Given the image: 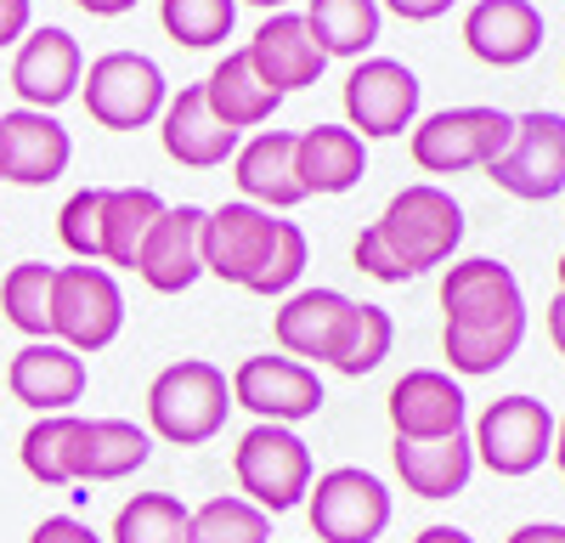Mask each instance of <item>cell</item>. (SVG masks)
<instances>
[{"instance_id": "f35d334b", "label": "cell", "mask_w": 565, "mask_h": 543, "mask_svg": "<svg viewBox=\"0 0 565 543\" xmlns=\"http://www.w3.org/2000/svg\"><path fill=\"white\" fill-rule=\"evenodd\" d=\"M29 543H103V537H97V526L79 521V515H45L29 532Z\"/></svg>"}, {"instance_id": "2e32d148", "label": "cell", "mask_w": 565, "mask_h": 543, "mask_svg": "<svg viewBox=\"0 0 565 543\" xmlns=\"http://www.w3.org/2000/svg\"><path fill=\"white\" fill-rule=\"evenodd\" d=\"M74 159V136L40 108H12L0 114V181L18 188H45L57 181Z\"/></svg>"}, {"instance_id": "52a82bcc", "label": "cell", "mask_w": 565, "mask_h": 543, "mask_svg": "<svg viewBox=\"0 0 565 543\" xmlns=\"http://www.w3.org/2000/svg\"><path fill=\"white\" fill-rule=\"evenodd\" d=\"M79 97H85V114L103 130H141V125H153L164 114L170 91H164V68L153 57L108 52L79 79Z\"/></svg>"}, {"instance_id": "484cf974", "label": "cell", "mask_w": 565, "mask_h": 543, "mask_svg": "<svg viewBox=\"0 0 565 543\" xmlns=\"http://www.w3.org/2000/svg\"><path fill=\"white\" fill-rule=\"evenodd\" d=\"M204 97H210V114H215L226 130H255V125H266V119L277 114V103H282L271 85H260L249 52H226V57L210 68V79H204Z\"/></svg>"}, {"instance_id": "e575fe53", "label": "cell", "mask_w": 565, "mask_h": 543, "mask_svg": "<svg viewBox=\"0 0 565 543\" xmlns=\"http://www.w3.org/2000/svg\"><path fill=\"white\" fill-rule=\"evenodd\" d=\"M159 23L175 45L186 52H204V45H221L238 23V0H159Z\"/></svg>"}, {"instance_id": "d6986e66", "label": "cell", "mask_w": 565, "mask_h": 543, "mask_svg": "<svg viewBox=\"0 0 565 543\" xmlns=\"http://www.w3.org/2000/svg\"><path fill=\"white\" fill-rule=\"evenodd\" d=\"M159 142L186 170H215V164H226L232 153H238V130H226L210 114L204 85H181L159 114Z\"/></svg>"}, {"instance_id": "d4e9b609", "label": "cell", "mask_w": 565, "mask_h": 543, "mask_svg": "<svg viewBox=\"0 0 565 543\" xmlns=\"http://www.w3.org/2000/svg\"><path fill=\"white\" fill-rule=\"evenodd\" d=\"M396 476L418 498H458L476 470V441L469 436H441V441H396L391 447Z\"/></svg>"}, {"instance_id": "ac0fdd59", "label": "cell", "mask_w": 565, "mask_h": 543, "mask_svg": "<svg viewBox=\"0 0 565 543\" xmlns=\"http://www.w3.org/2000/svg\"><path fill=\"white\" fill-rule=\"evenodd\" d=\"M244 52H249L260 85H271L277 97L317 85L322 68H328V57L317 52V40H311V29H306L300 12H271V18L255 29V40L244 45Z\"/></svg>"}, {"instance_id": "7c38bea8", "label": "cell", "mask_w": 565, "mask_h": 543, "mask_svg": "<svg viewBox=\"0 0 565 543\" xmlns=\"http://www.w3.org/2000/svg\"><path fill=\"white\" fill-rule=\"evenodd\" d=\"M204 215L199 204H175L153 221V233L141 238V255H136V278L148 284L153 295H181L204 278Z\"/></svg>"}, {"instance_id": "1f68e13d", "label": "cell", "mask_w": 565, "mask_h": 543, "mask_svg": "<svg viewBox=\"0 0 565 543\" xmlns=\"http://www.w3.org/2000/svg\"><path fill=\"white\" fill-rule=\"evenodd\" d=\"M186 521L193 510L170 492H136L130 504H119L108 543H186Z\"/></svg>"}, {"instance_id": "ba28073f", "label": "cell", "mask_w": 565, "mask_h": 543, "mask_svg": "<svg viewBox=\"0 0 565 543\" xmlns=\"http://www.w3.org/2000/svg\"><path fill=\"white\" fill-rule=\"evenodd\" d=\"M554 453V414L537 396H498L476 425V459L492 476H532Z\"/></svg>"}, {"instance_id": "60d3db41", "label": "cell", "mask_w": 565, "mask_h": 543, "mask_svg": "<svg viewBox=\"0 0 565 543\" xmlns=\"http://www.w3.org/2000/svg\"><path fill=\"white\" fill-rule=\"evenodd\" d=\"M380 7H391V12L407 18V23H430V18L452 12V0H380Z\"/></svg>"}, {"instance_id": "d6a6232c", "label": "cell", "mask_w": 565, "mask_h": 543, "mask_svg": "<svg viewBox=\"0 0 565 543\" xmlns=\"http://www.w3.org/2000/svg\"><path fill=\"white\" fill-rule=\"evenodd\" d=\"M391 340H396L391 311L356 300V306H351V323H345V334H340V351H334V362H328V369H340L345 380H362V374H373V369L391 356Z\"/></svg>"}, {"instance_id": "6da1fadb", "label": "cell", "mask_w": 565, "mask_h": 543, "mask_svg": "<svg viewBox=\"0 0 565 543\" xmlns=\"http://www.w3.org/2000/svg\"><path fill=\"white\" fill-rule=\"evenodd\" d=\"M463 244V210L452 193H441L436 181H413V188H402L385 215L362 226L356 238V272H367V278L380 284H407L418 278V272H430L441 260H452V249Z\"/></svg>"}, {"instance_id": "8d00e7d4", "label": "cell", "mask_w": 565, "mask_h": 543, "mask_svg": "<svg viewBox=\"0 0 565 543\" xmlns=\"http://www.w3.org/2000/svg\"><path fill=\"white\" fill-rule=\"evenodd\" d=\"M103 199H108V188H79L57 215V233L79 260H103Z\"/></svg>"}, {"instance_id": "4dcf8cb0", "label": "cell", "mask_w": 565, "mask_h": 543, "mask_svg": "<svg viewBox=\"0 0 565 543\" xmlns=\"http://www.w3.org/2000/svg\"><path fill=\"white\" fill-rule=\"evenodd\" d=\"M52 284H57V266H45V260L12 266L7 284H0V311L29 340H52Z\"/></svg>"}, {"instance_id": "c3c4849f", "label": "cell", "mask_w": 565, "mask_h": 543, "mask_svg": "<svg viewBox=\"0 0 565 543\" xmlns=\"http://www.w3.org/2000/svg\"><path fill=\"white\" fill-rule=\"evenodd\" d=\"M559 295H565V255H559Z\"/></svg>"}, {"instance_id": "44dd1931", "label": "cell", "mask_w": 565, "mask_h": 543, "mask_svg": "<svg viewBox=\"0 0 565 543\" xmlns=\"http://www.w3.org/2000/svg\"><path fill=\"white\" fill-rule=\"evenodd\" d=\"M463 45L492 68H521L543 45V12L532 0H476L463 18Z\"/></svg>"}, {"instance_id": "ab89813d", "label": "cell", "mask_w": 565, "mask_h": 543, "mask_svg": "<svg viewBox=\"0 0 565 543\" xmlns=\"http://www.w3.org/2000/svg\"><path fill=\"white\" fill-rule=\"evenodd\" d=\"M29 34V0H0V45H18Z\"/></svg>"}, {"instance_id": "9c48e42d", "label": "cell", "mask_w": 565, "mask_h": 543, "mask_svg": "<svg viewBox=\"0 0 565 543\" xmlns=\"http://www.w3.org/2000/svg\"><path fill=\"white\" fill-rule=\"evenodd\" d=\"M441 311H447V329H526L521 278L503 260H487V255L447 266Z\"/></svg>"}, {"instance_id": "5b68a950", "label": "cell", "mask_w": 565, "mask_h": 543, "mask_svg": "<svg viewBox=\"0 0 565 543\" xmlns=\"http://www.w3.org/2000/svg\"><path fill=\"white\" fill-rule=\"evenodd\" d=\"M125 329V295L114 284L108 266H57V284H52V340L90 356L114 345Z\"/></svg>"}, {"instance_id": "5bb4252c", "label": "cell", "mask_w": 565, "mask_h": 543, "mask_svg": "<svg viewBox=\"0 0 565 543\" xmlns=\"http://www.w3.org/2000/svg\"><path fill=\"white\" fill-rule=\"evenodd\" d=\"M277 226L271 210H255V204H221L204 215V272H215L221 284H238L249 289V278L266 266L271 244H277Z\"/></svg>"}, {"instance_id": "7dc6e473", "label": "cell", "mask_w": 565, "mask_h": 543, "mask_svg": "<svg viewBox=\"0 0 565 543\" xmlns=\"http://www.w3.org/2000/svg\"><path fill=\"white\" fill-rule=\"evenodd\" d=\"M249 7H266V12H282V7H289V0H249Z\"/></svg>"}, {"instance_id": "cb8c5ba5", "label": "cell", "mask_w": 565, "mask_h": 543, "mask_svg": "<svg viewBox=\"0 0 565 543\" xmlns=\"http://www.w3.org/2000/svg\"><path fill=\"white\" fill-rule=\"evenodd\" d=\"M295 170H300L306 199L311 193H351L367 175V148L351 125H311L295 142Z\"/></svg>"}, {"instance_id": "603a6c76", "label": "cell", "mask_w": 565, "mask_h": 543, "mask_svg": "<svg viewBox=\"0 0 565 543\" xmlns=\"http://www.w3.org/2000/svg\"><path fill=\"white\" fill-rule=\"evenodd\" d=\"M295 130H260L249 148L232 153V181H238L244 204L255 210H295L306 199L300 170H295Z\"/></svg>"}, {"instance_id": "30bf717a", "label": "cell", "mask_w": 565, "mask_h": 543, "mask_svg": "<svg viewBox=\"0 0 565 543\" xmlns=\"http://www.w3.org/2000/svg\"><path fill=\"white\" fill-rule=\"evenodd\" d=\"M322 380L317 369L295 356H244L238 374H232V407H249L260 425H300L322 407Z\"/></svg>"}, {"instance_id": "f6af8a7d", "label": "cell", "mask_w": 565, "mask_h": 543, "mask_svg": "<svg viewBox=\"0 0 565 543\" xmlns=\"http://www.w3.org/2000/svg\"><path fill=\"white\" fill-rule=\"evenodd\" d=\"M548 340L559 345V356H565V295H554L548 300Z\"/></svg>"}, {"instance_id": "bcb514c9", "label": "cell", "mask_w": 565, "mask_h": 543, "mask_svg": "<svg viewBox=\"0 0 565 543\" xmlns=\"http://www.w3.org/2000/svg\"><path fill=\"white\" fill-rule=\"evenodd\" d=\"M554 465H559V476H565V419L554 425Z\"/></svg>"}, {"instance_id": "f546056e", "label": "cell", "mask_w": 565, "mask_h": 543, "mask_svg": "<svg viewBox=\"0 0 565 543\" xmlns=\"http://www.w3.org/2000/svg\"><path fill=\"white\" fill-rule=\"evenodd\" d=\"M79 430L85 419L79 414H40L29 430H23V470L40 481V487H79L74 481V459H79Z\"/></svg>"}, {"instance_id": "9a60e30c", "label": "cell", "mask_w": 565, "mask_h": 543, "mask_svg": "<svg viewBox=\"0 0 565 543\" xmlns=\"http://www.w3.org/2000/svg\"><path fill=\"white\" fill-rule=\"evenodd\" d=\"M85 79V57L68 29H29L18 40V57H12V91L23 97V108L52 114L57 103H68Z\"/></svg>"}, {"instance_id": "74e56055", "label": "cell", "mask_w": 565, "mask_h": 543, "mask_svg": "<svg viewBox=\"0 0 565 543\" xmlns=\"http://www.w3.org/2000/svg\"><path fill=\"white\" fill-rule=\"evenodd\" d=\"M300 272H306V233H300L295 221H282L266 266L249 278V295H289V289L300 284Z\"/></svg>"}, {"instance_id": "e0dca14e", "label": "cell", "mask_w": 565, "mask_h": 543, "mask_svg": "<svg viewBox=\"0 0 565 543\" xmlns=\"http://www.w3.org/2000/svg\"><path fill=\"white\" fill-rule=\"evenodd\" d=\"M391 425L396 441H441V436H463V385L441 369H413L391 385Z\"/></svg>"}, {"instance_id": "7402d4cb", "label": "cell", "mask_w": 565, "mask_h": 543, "mask_svg": "<svg viewBox=\"0 0 565 543\" xmlns=\"http://www.w3.org/2000/svg\"><path fill=\"white\" fill-rule=\"evenodd\" d=\"M7 385L23 407H34V414H68L85 396V356L57 345V340H29L12 356Z\"/></svg>"}, {"instance_id": "83f0119b", "label": "cell", "mask_w": 565, "mask_h": 543, "mask_svg": "<svg viewBox=\"0 0 565 543\" xmlns=\"http://www.w3.org/2000/svg\"><path fill=\"white\" fill-rule=\"evenodd\" d=\"M306 29L322 57H356L380 40V0H311Z\"/></svg>"}, {"instance_id": "8992f818", "label": "cell", "mask_w": 565, "mask_h": 543, "mask_svg": "<svg viewBox=\"0 0 565 543\" xmlns=\"http://www.w3.org/2000/svg\"><path fill=\"white\" fill-rule=\"evenodd\" d=\"M306 515L317 543H380V532L391 526V492L373 470L340 465L311 481Z\"/></svg>"}, {"instance_id": "836d02e7", "label": "cell", "mask_w": 565, "mask_h": 543, "mask_svg": "<svg viewBox=\"0 0 565 543\" xmlns=\"http://www.w3.org/2000/svg\"><path fill=\"white\" fill-rule=\"evenodd\" d=\"M186 543H271V515L249 498H210L186 521Z\"/></svg>"}, {"instance_id": "7a4b0ae2", "label": "cell", "mask_w": 565, "mask_h": 543, "mask_svg": "<svg viewBox=\"0 0 565 543\" xmlns=\"http://www.w3.org/2000/svg\"><path fill=\"white\" fill-rule=\"evenodd\" d=\"M232 414V380L204 356H181L148 385V436L199 447L210 441Z\"/></svg>"}, {"instance_id": "8fae6325", "label": "cell", "mask_w": 565, "mask_h": 543, "mask_svg": "<svg viewBox=\"0 0 565 543\" xmlns=\"http://www.w3.org/2000/svg\"><path fill=\"white\" fill-rule=\"evenodd\" d=\"M503 193L543 204L554 193H565V119L559 114H521L514 119V142L503 148V159L487 170Z\"/></svg>"}, {"instance_id": "f1b7e54d", "label": "cell", "mask_w": 565, "mask_h": 543, "mask_svg": "<svg viewBox=\"0 0 565 543\" xmlns=\"http://www.w3.org/2000/svg\"><path fill=\"white\" fill-rule=\"evenodd\" d=\"M170 204L153 188H108V199H103V260L108 266H136L141 238L153 233V221Z\"/></svg>"}, {"instance_id": "b9f144b4", "label": "cell", "mask_w": 565, "mask_h": 543, "mask_svg": "<svg viewBox=\"0 0 565 543\" xmlns=\"http://www.w3.org/2000/svg\"><path fill=\"white\" fill-rule=\"evenodd\" d=\"M509 543H565V526L559 521H532L521 532H509Z\"/></svg>"}, {"instance_id": "d590c367", "label": "cell", "mask_w": 565, "mask_h": 543, "mask_svg": "<svg viewBox=\"0 0 565 543\" xmlns=\"http://www.w3.org/2000/svg\"><path fill=\"white\" fill-rule=\"evenodd\" d=\"M521 340H526V329H447L441 334L447 362L458 374H498L521 351Z\"/></svg>"}, {"instance_id": "4fadbf2b", "label": "cell", "mask_w": 565, "mask_h": 543, "mask_svg": "<svg viewBox=\"0 0 565 543\" xmlns=\"http://www.w3.org/2000/svg\"><path fill=\"white\" fill-rule=\"evenodd\" d=\"M418 114V74L396 57H367L345 79V119L356 136H402Z\"/></svg>"}, {"instance_id": "4316f807", "label": "cell", "mask_w": 565, "mask_h": 543, "mask_svg": "<svg viewBox=\"0 0 565 543\" xmlns=\"http://www.w3.org/2000/svg\"><path fill=\"white\" fill-rule=\"evenodd\" d=\"M153 436L130 425V419H85L79 430V459H74V481H125L130 470L148 465Z\"/></svg>"}, {"instance_id": "7bdbcfd3", "label": "cell", "mask_w": 565, "mask_h": 543, "mask_svg": "<svg viewBox=\"0 0 565 543\" xmlns=\"http://www.w3.org/2000/svg\"><path fill=\"white\" fill-rule=\"evenodd\" d=\"M74 7H79V12H90V18H125V12L136 7V0H74Z\"/></svg>"}, {"instance_id": "ffe728a7", "label": "cell", "mask_w": 565, "mask_h": 543, "mask_svg": "<svg viewBox=\"0 0 565 543\" xmlns=\"http://www.w3.org/2000/svg\"><path fill=\"white\" fill-rule=\"evenodd\" d=\"M351 306L356 300L340 295V289H300V295H289L282 311H277V323H271L282 356L306 362V369H311V362H334L340 334L351 323Z\"/></svg>"}, {"instance_id": "3957f363", "label": "cell", "mask_w": 565, "mask_h": 543, "mask_svg": "<svg viewBox=\"0 0 565 543\" xmlns=\"http://www.w3.org/2000/svg\"><path fill=\"white\" fill-rule=\"evenodd\" d=\"M232 476H238L249 504L266 510V515H282V510L306 504V492L317 481L311 447L289 425H255V430H244L238 447H232Z\"/></svg>"}, {"instance_id": "ee69618b", "label": "cell", "mask_w": 565, "mask_h": 543, "mask_svg": "<svg viewBox=\"0 0 565 543\" xmlns=\"http://www.w3.org/2000/svg\"><path fill=\"white\" fill-rule=\"evenodd\" d=\"M413 543H476V537H469L463 526H424Z\"/></svg>"}, {"instance_id": "277c9868", "label": "cell", "mask_w": 565, "mask_h": 543, "mask_svg": "<svg viewBox=\"0 0 565 543\" xmlns=\"http://www.w3.org/2000/svg\"><path fill=\"white\" fill-rule=\"evenodd\" d=\"M514 142V114L503 108H441L413 130V164L430 175L492 170Z\"/></svg>"}]
</instances>
